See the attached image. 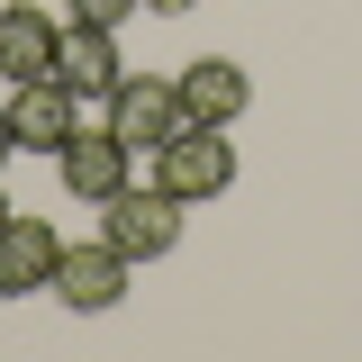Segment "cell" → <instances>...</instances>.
<instances>
[{
  "label": "cell",
  "instance_id": "1",
  "mask_svg": "<svg viewBox=\"0 0 362 362\" xmlns=\"http://www.w3.org/2000/svg\"><path fill=\"white\" fill-rule=\"evenodd\" d=\"M100 235H109L127 263H163L181 245V199L163 181H127L118 199H100Z\"/></svg>",
  "mask_w": 362,
  "mask_h": 362
},
{
  "label": "cell",
  "instance_id": "2",
  "mask_svg": "<svg viewBox=\"0 0 362 362\" xmlns=\"http://www.w3.org/2000/svg\"><path fill=\"white\" fill-rule=\"evenodd\" d=\"M154 181L173 190L181 209H199V199H218L226 181H235V145H226V127H181L163 154H154Z\"/></svg>",
  "mask_w": 362,
  "mask_h": 362
},
{
  "label": "cell",
  "instance_id": "3",
  "mask_svg": "<svg viewBox=\"0 0 362 362\" xmlns=\"http://www.w3.org/2000/svg\"><path fill=\"white\" fill-rule=\"evenodd\" d=\"M181 127H190V118H181V82H145V73H127V82L109 90V136H118L127 154H163Z\"/></svg>",
  "mask_w": 362,
  "mask_h": 362
},
{
  "label": "cell",
  "instance_id": "4",
  "mask_svg": "<svg viewBox=\"0 0 362 362\" xmlns=\"http://www.w3.org/2000/svg\"><path fill=\"white\" fill-rule=\"evenodd\" d=\"M127 254L109 245V235H90V245H64V263H54V299L73 317H109L118 299H127Z\"/></svg>",
  "mask_w": 362,
  "mask_h": 362
},
{
  "label": "cell",
  "instance_id": "5",
  "mask_svg": "<svg viewBox=\"0 0 362 362\" xmlns=\"http://www.w3.org/2000/svg\"><path fill=\"white\" fill-rule=\"evenodd\" d=\"M54 173H64V190H73V199H90V209H100V199H118V190L136 181V154H127L109 127H73V136H64V154H54Z\"/></svg>",
  "mask_w": 362,
  "mask_h": 362
},
{
  "label": "cell",
  "instance_id": "6",
  "mask_svg": "<svg viewBox=\"0 0 362 362\" xmlns=\"http://www.w3.org/2000/svg\"><path fill=\"white\" fill-rule=\"evenodd\" d=\"M245 109H254V73H245L235 54L181 64V118H190V127H235Z\"/></svg>",
  "mask_w": 362,
  "mask_h": 362
},
{
  "label": "cell",
  "instance_id": "7",
  "mask_svg": "<svg viewBox=\"0 0 362 362\" xmlns=\"http://www.w3.org/2000/svg\"><path fill=\"white\" fill-rule=\"evenodd\" d=\"M54 82L73 90V100H109V90L127 82V54H118V28H64V54H54Z\"/></svg>",
  "mask_w": 362,
  "mask_h": 362
},
{
  "label": "cell",
  "instance_id": "8",
  "mask_svg": "<svg viewBox=\"0 0 362 362\" xmlns=\"http://www.w3.org/2000/svg\"><path fill=\"white\" fill-rule=\"evenodd\" d=\"M54 263H64V235L45 218H0V299L9 290H54Z\"/></svg>",
  "mask_w": 362,
  "mask_h": 362
},
{
  "label": "cell",
  "instance_id": "9",
  "mask_svg": "<svg viewBox=\"0 0 362 362\" xmlns=\"http://www.w3.org/2000/svg\"><path fill=\"white\" fill-rule=\"evenodd\" d=\"M73 127H82V118H73V90L54 82V73H45V82H9V136H18L28 154H64Z\"/></svg>",
  "mask_w": 362,
  "mask_h": 362
},
{
  "label": "cell",
  "instance_id": "10",
  "mask_svg": "<svg viewBox=\"0 0 362 362\" xmlns=\"http://www.w3.org/2000/svg\"><path fill=\"white\" fill-rule=\"evenodd\" d=\"M54 54H64V28L45 9H28V0H9L0 9V82H45Z\"/></svg>",
  "mask_w": 362,
  "mask_h": 362
},
{
  "label": "cell",
  "instance_id": "11",
  "mask_svg": "<svg viewBox=\"0 0 362 362\" xmlns=\"http://www.w3.org/2000/svg\"><path fill=\"white\" fill-rule=\"evenodd\" d=\"M136 9H145V0H73V18H82V28H127Z\"/></svg>",
  "mask_w": 362,
  "mask_h": 362
},
{
  "label": "cell",
  "instance_id": "12",
  "mask_svg": "<svg viewBox=\"0 0 362 362\" xmlns=\"http://www.w3.org/2000/svg\"><path fill=\"white\" fill-rule=\"evenodd\" d=\"M9 154H18V136H9V100H0V163H9Z\"/></svg>",
  "mask_w": 362,
  "mask_h": 362
},
{
  "label": "cell",
  "instance_id": "13",
  "mask_svg": "<svg viewBox=\"0 0 362 362\" xmlns=\"http://www.w3.org/2000/svg\"><path fill=\"white\" fill-rule=\"evenodd\" d=\"M145 9H163V18H181V9H199V0H145Z\"/></svg>",
  "mask_w": 362,
  "mask_h": 362
},
{
  "label": "cell",
  "instance_id": "14",
  "mask_svg": "<svg viewBox=\"0 0 362 362\" xmlns=\"http://www.w3.org/2000/svg\"><path fill=\"white\" fill-rule=\"evenodd\" d=\"M0 218H9V199H0Z\"/></svg>",
  "mask_w": 362,
  "mask_h": 362
}]
</instances>
